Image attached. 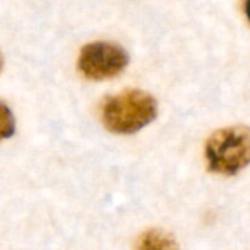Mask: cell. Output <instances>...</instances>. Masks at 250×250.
<instances>
[{"instance_id":"cell-1","label":"cell","mask_w":250,"mask_h":250,"mask_svg":"<svg viewBox=\"0 0 250 250\" xmlns=\"http://www.w3.org/2000/svg\"><path fill=\"white\" fill-rule=\"evenodd\" d=\"M158 116L156 99L139 88L124 90L106 97L100 107V118L104 128L113 134H134Z\"/></svg>"},{"instance_id":"cell-2","label":"cell","mask_w":250,"mask_h":250,"mask_svg":"<svg viewBox=\"0 0 250 250\" xmlns=\"http://www.w3.org/2000/svg\"><path fill=\"white\" fill-rule=\"evenodd\" d=\"M208 168L219 175H235L250 165V128L231 125L216 130L206 142Z\"/></svg>"},{"instance_id":"cell-3","label":"cell","mask_w":250,"mask_h":250,"mask_svg":"<svg viewBox=\"0 0 250 250\" xmlns=\"http://www.w3.org/2000/svg\"><path fill=\"white\" fill-rule=\"evenodd\" d=\"M130 56L116 43L93 42L85 44L78 56L80 72L93 81H103L118 77L128 66Z\"/></svg>"},{"instance_id":"cell-4","label":"cell","mask_w":250,"mask_h":250,"mask_svg":"<svg viewBox=\"0 0 250 250\" xmlns=\"http://www.w3.org/2000/svg\"><path fill=\"white\" fill-rule=\"evenodd\" d=\"M136 250H180L177 240L164 229H147L136 244Z\"/></svg>"},{"instance_id":"cell-5","label":"cell","mask_w":250,"mask_h":250,"mask_svg":"<svg viewBox=\"0 0 250 250\" xmlns=\"http://www.w3.org/2000/svg\"><path fill=\"white\" fill-rule=\"evenodd\" d=\"M15 131V118L11 109L0 102V140L9 139Z\"/></svg>"},{"instance_id":"cell-6","label":"cell","mask_w":250,"mask_h":250,"mask_svg":"<svg viewBox=\"0 0 250 250\" xmlns=\"http://www.w3.org/2000/svg\"><path fill=\"white\" fill-rule=\"evenodd\" d=\"M244 11H246V17H247V20L250 21V0H246Z\"/></svg>"},{"instance_id":"cell-7","label":"cell","mask_w":250,"mask_h":250,"mask_svg":"<svg viewBox=\"0 0 250 250\" xmlns=\"http://www.w3.org/2000/svg\"><path fill=\"white\" fill-rule=\"evenodd\" d=\"M0 69H2V58H0Z\"/></svg>"}]
</instances>
